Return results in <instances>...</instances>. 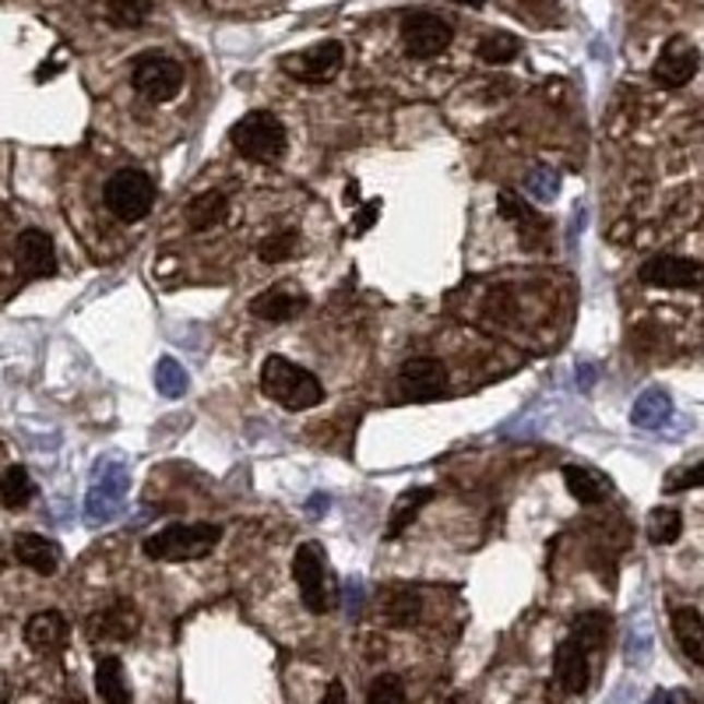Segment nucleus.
<instances>
[{
	"label": "nucleus",
	"mask_w": 704,
	"mask_h": 704,
	"mask_svg": "<svg viewBox=\"0 0 704 704\" xmlns=\"http://www.w3.org/2000/svg\"><path fill=\"white\" fill-rule=\"evenodd\" d=\"M553 677L563 694H585L588 691V652L574 637H563L553 655Z\"/></svg>",
	"instance_id": "4468645a"
},
{
	"label": "nucleus",
	"mask_w": 704,
	"mask_h": 704,
	"mask_svg": "<svg viewBox=\"0 0 704 704\" xmlns=\"http://www.w3.org/2000/svg\"><path fill=\"white\" fill-rule=\"evenodd\" d=\"M96 691L106 704H131V687L117 655H103L96 666Z\"/></svg>",
	"instance_id": "5701e85b"
},
{
	"label": "nucleus",
	"mask_w": 704,
	"mask_h": 704,
	"mask_svg": "<svg viewBox=\"0 0 704 704\" xmlns=\"http://www.w3.org/2000/svg\"><path fill=\"white\" fill-rule=\"evenodd\" d=\"M451 39H455V28H451L441 14H430V11H413L402 19V43L409 57L419 60H430V57H441Z\"/></svg>",
	"instance_id": "1a4fd4ad"
},
{
	"label": "nucleus",
	"mask_w": 704,
	"mask_h": 704,
	"mask_svg": "<svg viewBox=\"0 0 704 704\" xmlns=\"http://www.w3.org/2000/svg\"><path fill=\"white\" fill-rule=\"evenodd\" d=\"M293 577L300 588V599L314 617L327 613V568L321 542H300L293 553Z\"/></svg>",
	"instance_id": "0eeeda50"
},
{
	"label": "nucleus",
	"mask_w": 704,
	"mask_h": 704,
	"mask_svg": "<svg viewBox=\"0 0 704 704\" xmlns=\"http://www.w3.org/2000/svg\"><path fill=\"white\" fill-rule=\"evenodd\" d=\"M131 85L138 96H145L148 103H169V99H177L183 88V68L174 57L141 53L131 64Z\"/></svg>",
	"instance_id": "39448f33"
},
{
	"label": "nucleus",
	"mask_w": 704,
	"mask_h": 704,
	"mask_svg": "<svg viewBox=\"0 0 704 704\" xmlns=\"http://www.w3.org/2000/svg\"><path fill=\"white\" fill-rule=\"evenodd\" d=\"M563 487L577 504H602L613 493V479L592 465H568L563 468Z\"/></svg>",
	"instance_id": "dca6fc26"
},
{
	"label": "nucleus",
	"mask_w": 704,
	"mask_h": 704,
	"mask_svg": "<svg viewBox=\"0 0 704 704\" xmlns=\"http://www.w3.org/2000/svg\"><path fill=\"white\" fill-rule=\"evenodd\" d=\"M155 387H159V395H166V398H183L187 387H191V378H187V370L174 356H163L159 367H155Z\"/></svg>",
	"instance_id": "2f4dec72"
},
{
	"label": "nucleus",
	"mask_w": 704,
	"mask_h": 704,
	"mask_svg": "<svg viewBox=\"0 0 704 704\" xmlns=\"http://www.w3.org/2000/svg\"><path fill=\"white\" fill-rule=\"evenodd\" d=\"M321 704H349L346 687H342V680H332V683H327V691H324Z\"/></svg>",
	"instance_id": "ea45409f"
},
{
	"label": "nucleus",
	"mask_w": 704,
	"mask_h": 704,
	"mask_svg": "<svg viewBox=\"0 0 704 704\" xmlns=\"http://www.w3.org/2000/svg\"><path fill=\"white\" fill-rule=\"evenodd\" d=\"M25 645L36 648L43 655H53L68 645V620L57 613V609H46V613H36L33 620L25 623Z\"/></svg>",
	"instance_id": "a211bd4d"
},
{
	"label": "nucleus",
	"mask_w": 704,
	"mask_h": 704,
	"mask_svg": "<svg viewBox=\"0 0 704 704\" xmlns=\"http://www.w3.org/2000/svg\"><path fill=\"white\" fill-rule=\"evenodd\" d=\"M571 637L582 645L585 652H596L606 645L609 637V617L599 613V609H592V613H582L574 623H571Z\"/></svg>",
	"instance_id": "c756f323"
},
{
	"label": "nucleus",
	"mask_w": 704,
	"mask_h": 704,
	"mask_svg": "<svg viewBox=\"0 0 704 704\" xmlns=\"http://www.w3.org/2000/svg\"><path fill=\"white\" fill-rule=\"evenodd\" d=\"M419 609H422L419 596H416L413 588H405V585L391 588L387 596H384V617L395 623V628H409V623H416L419 620Z\"/></svg>",
	"instance_id": "c85d7f7f"
},
{
	"label": "nucleus",
	"mask_w": 704,
	"mask_h": 704,
	"mask_svg": "<svg viewBox=\"0 0 704 704\" xmlns=\"http://www.w3.org/2000/svg\"><path fill=\"white\" fill-rule=\"evenodd\" d=\"M497 205H500V212H504V218L508 223H514L522 229V237L525 240H539L546 229H550V223L536 212V208H528L522 198H514L511 191H500V198H497Z\"/></svg>",
	"instance_id": "b1692460"
},
{
	"label": "nucleus",
	"mask_w": 704,
	"mask_h": 704,
	"mask_svg": "<svg viewBox=\"0 0 704 704\" xmlns=\"http://www.w3.org/2000/svg\"><path fill=\"white\" fill-rule=\"evenodd\" d=\"M278 64L300 85H327L342 71V64H346V50H342V43L324 39V43L307 46L300 53H286Z\"/></svg>",
	"instance_id": "423d86ee"
},
{
	"label": "nucleus",
	"mask_w": 704,
	"mask_h": 704,
	"mask_svg": "<svg viewBox=\"0 0 704 704\" xmlns=\"http://www.w3.org/2000/svg\"><path fill=\"white\" fill-rule=\"evenodd\" d=\"M33 497H36V482L28 476V468L11 465L8 473L0 476V504L8 511H22Z\"/></svg>",
	"instance_id": "a878e982"
},
{
	"label": "nucleus",
	"mask_w": 704,
	"mask_h": 704,
	"mask_svg": "<svg viewBox=\"0 0 704 704\" xmlns=\"http://www.w3.org/2000/svg\"><path fill=\"white\" fill-rule=\"evenodd\" d=\"M652 648H655L652 623L645 617H634L628 628V641H623V659H628V666L641 669L652 663Z\"/></svg>",
	"instance_id": "cd10ccee"
},
{
	"label": "nucleus",
	"mask_w": 704,
	"mask_h": 704,
	"mask_svg": "<svg viewBox=\"0 0 704 704\" xmlns=\"http://www.w3.org/2000/svg\"><path fill=\"white\" fill-rule=\"evenodd\" d=\"M148 11H152L148 0H109V8H106L109 22L117 28H138L148 19Z\"/></svg>",
	"instance_id": "f704fd0d"
},
{
	"label": "nucleus",
	"mask_w": 704,
	"mask_h": 704,
	"mask_svg": "<svg viewBox=\"0 0 704 704\" xmlns=\"http://www.w3.org/2000/svg\"><path fill=\"white\" fill-rule=\"evenodd\" d=\"M303 307H307L303 296H293L286 289H264V293L254 296V300H250V314L261 318V321L282 324V321H293Z\"/></svg>",
	"instance_id": "412c9836"
},
{
	"label": "nucleus",
	"mask_w": 704,
	"mask_h": 704,
	"mask_svg": "<svg viewBox=\"0 0 704 704\" xmlns=\"http://www.w3.org/2000/svg\"><path fill=\"white\" fill-rule=\"evenodd\" d=\"M218 539H223V528L212 522H194V525H166L155 536L145 539V557L152 560H169V563H183V560H201L208 557Z\"/></svg>",
	"instance_id": "f03ea898"
},
{
	"label": "nucleus",
	"mask_w": 704,
	"mask_h": 704,
	"mask_svg": "<svg viewBox=\"0 0 704 704\" xmlns=\"http://www.w3.org/2000/svg\"><path fill=\"white\" fill-rule=\"evenodd\" d=\"M138 623L141 620H138L134 602L120 599L88 620V637L92 641H131L138 634Z\"/></svg>",
	"instance_id": "2eb2a0df"
},
{
	"label": "nucleus",
	"mask_w": 704,
	"mask_h": 704,
	"mask_svg": "<svg viewBox=\"0 0 704 704\" xmlns=\"http://www.w3.org/2000/svg\"><path fill=\"white\" fill-rule=\"evenodd\" d=\"M296 247H300V237H296L293 229H282V232H272V237H264L258 243V254H261V261H269V264H282V261H289L296 254Z\"/></svg>",
	"instance_id": "72a5a7b5"
},
{
	"label": "nucleus",
	"mask_w": 704,
	"mask_h": 704,
	"mask_svg": "<svg viewBox=\"0 0 704 704\" xmlns=\"http://www.w3.org/2000/svg\"><path fill=\"white\" fill-rule=\"evenodd\" d=\"M367 704H409V697H405V683L395 677V672H384V677L370 683Z\"/></svg>",
	"instance_id": "c9c22d12"
},
{
	"label": "nucleus",
	"mask_w": 704,
	"mask_h": 704,
	"mask_svg": "<svg viewBox=\"0 0 704 704\" xmlns=\"http://www.w3.org/2000/svg\"><path fill=\"white\" fill-rule=\"evenodd\" d=\"M697 64H701L697 46L691 39L677 36V39H669L663 46V53H659V60H655V68H652V77L663 88H683L697 74Z\"/></svg>",
	"instance_id": "f8f14e48"
},
{
	"label": "nucleus",
	"mask_w": 704,
	"mask_h": 704,
	"mask_svg": "<svg viewBox=\"0 0 704 704\" xmlns=\"http://www.w3.org/2000/svg\"><path fill=\"white\" fill-rule=\"evenodd\" d=\"M14 560L25 563L28 571L36 574H53L60 568V546L46 536H36V532H22V536H14Z\"/></svg>",
	"instance_id": "f3484780"
},
{
	"label": "nucleus",
	"mask_w": 704,
	"mask_h": 704,
	"mask_svg": "<svg viewBox=\"0 0 704 704\" xmlns=\"http://www.w3.org/2000/svg\"><path fill=\"white\" fill-rule=\"evenodd\" d=\"M451 4H462V8H482L487 0H451Z\"/></svg>",
	"instance_id": "79ce46f5"
},
{
	"label": "nucleus",
	"mask_w": 704,
	"mask_h": 704,
	"mask_svg": "<svg viewBox=\"0 0 704 704\" xmlns=\"http://www.w3.org/2000/svg\"><path fill=\"white\" fill-rule=\"evenodd\" d=\"M359 606H363V585H359L356 577H349L346 582V617L349 620L359 617Z\"/></svg>",
	"instance_id": "4c0bfd02"
},
{
	"label": "nucleus",
	"mask_w": 704,
	"mask_h": 704,
	"mask_svg": "<svg viewBox=\"0 0 704 704\" xmlns=\"http://www.w3.org/2000/svg\"><path fill=\"white\" fill-rule=\"evenodd\" d=\"M229 215V198L223 191H205L198 194L191 205L183 208V218H187V229L191 232H208L215 226H223Z\"/></svg>",
	"instance_id": "aec40b11"
},
{
	"label": "nucleus",
	"mask_w": 704,
	"mask_h": 704,
	"mask_svg": "<svg viewBox=\"0 0 704 704\" xmlns=\"http://www.w3.org/2000/svg\"><path fill=\"white\" fill-rule=\"evenodd\" d=\"M648 704H677V697H672L669 691H655V694L648 697Z\"/></svg>",
	"instance_id": "a19ab883"
},
{
	"label": "nucleus",
	"mask_w": 704,
	"mask_h": 704,
	"mask_svg": "<svg viewBox=\"0 0 704 704\" xmlns=\"http://www.w3.org/2000/svg\"><path fill=\"white\" fill-rule=\"evenodd\" d=\"M232 148L250 163H275L286 155V128L269 109H250L229 131Z\"/></svg>",
	"instance_id": "7ed1b4c3"
},
{
	"label": "nucleus",
	"mask_w": 704,
	"mask_h": 704,
	"mask_svg": "<svg viewBox=\"0 0 704 704\" xmlns=\"http://www.w3.org/2000/svg\"><path fill=\"white\" fill-rule=\"evenodd\" d=\"M666 493H683V490H697L704 487V462H694V465H683L677 473L666 476Z\"/></svg>",
	"instance_id": "e433bc0d"
},
{
	"label": "nucleus",
	"mask_w": 704,
	"mask_h": 704,
	"mask_svg": "<svg viewBox=\"0 0 704 704\" xmlns=\"http://www.w3.org/2000/svg\"><path fill=\"white\" fill-rule=\"evenodd\" d=\"M683 532V514L677 508H655L648 514V539L655 546H669L677 542Z\"/></svg>",
	"instance_id": "7c9ffc66"
},
{
	"label": "nucleus",
	"mask_w": 704,
	"mask_h": 704,
	"mask_svg": "<svg viewBox=\"0 0 704 704\" xmlns=\"http://www.w3.org/2000/svg\"><path fill=\"white\" fill-rule=\"evenodd\" d=\"M378 212H381V201H370V205L359 212V223H353V229L356 232H367L373 223H378Z\"/></svg>",
	"instance_id": "58836bf2"
},
{
	"label": "nucleus",
	"mask_w": 704,
	"mask_h": 704,
	"mask_svg": "<svg viewBox=\"0 0 704 704\" xmlns=\"http://www.w3.org/2000/svg\"><path fill=\"white\" fill-rule=\"evenodd\" d=\"M669 416H672V398L663 387H648L645 395H637L631 409V422L637 430H663Z\"/></svg>",
	"instance_id": "4be33fe9"
},
{
	"label": "nucleus",
	"mask_w": 704,
	"mask_h": 704,
	"mask_svg": "<svg viewBox=\"0 0 704 704\" xmlns=\"http://www.w3.org/2000/svg\"><path fill=\"white\" fill-rule=\"evenodd\" d=\"M131 493V476H128V468H123L120 462L114 465H99V476L96 482L88 487V497H85V514H88V522H114L120 508H123V500H128Z\"/></svg>",
	"instance_id": "6e6552de"
},
{
	"label": "nucleus",
	"mask_w": 704,
	"mask_h": 704,
	"mask_svg": "<svg viewBox=\"0 0 704 704\" xmlns=\"http://www.w3.org/2000/svg\"><path fill=\"white\" fill-rule=\"evenodd\" d=\"M476 53H479L482 64H490V68H504V64H511V60L522 53V39H518V36H511V33H490V36H482V39H479Z\"/></svg>",
	"instance_id": "bb28decb"
},
{
	"label": "nucleus",
	"mask_w": 704,
	"mask_h": 704,
	"mask_svg": "<svg viewBox=\"0 0 704 704\" xmlns=\"http://www.w3.org/2000/svg\"><path fill=\"white\" fill-rule=\"evenodd\" d=\"M430 497H433V490H427V487L405 490V493L395 500V508H391V514H387V528H384V536H387V539H398L402 532L416 522V514L430 504Z\"/></svg>",
	"instance_id": "393cba45"
},
{
	"label": "nucleus",
	"mask_w": 704,
	"mask_h": 704,
	"mask_svg": "<svg viewBox=\"0 0 704 704\" xmlns=\"http://www.w3.org/2000/svg\"><path fill=\"white\" fill-rule=\"evenodd\" d=\"M672 637L694 666H704V617L694 606L672 609Z\"/></svg>",
	"instance_id": "6ab92c4d"
},
{
	"label": "nucleus",
	"mask_w": 704,
	"mask_h": 704,
	"mask_svg": "<svg viewBox=\"0 0 704 704\" xmlns=\"http://www.w3.org/2000/svg\"><path fill=\"white\" fill-rule=\"evenodd\" d=\"M525 191L532 201H539V205H546V201H557L560 194V174L550 166H536L532 174L525 177Z\"/></svg>",
	"instance_id": "473e14b6"
},
{
	"label": "nucleus",
	"mask_w": 704,
	"mask_h": 704,
	"mask_svg": "<svg viewBox=\"0 0 704 704\" xmlns=\"http://www.w3.org/2000/svg\"><path fill=\"white\" fill-rule=\"evenodd\" d=\"M395 387H398V398H405V402H433L444 395L448 370L441 359H433V356H413L402 363Z\"/></svg>",
	"instance_id": "9d476101"
},
{
	"label": "nucleus",
	"mask_w": 704,
	"mask_h": 704,
	"mask_svg": "<svg viewBox=\"0 0 704 704\" xmlns=\"http://www.w3.org/2000/svg\"><path fill=\"white\" fill-rule=\"evenodd\" d=\"M641 282L659 289H701L704 286V264L677 254H659L641 264Z\"/></svg>",
	"instance_id": "9b49d317"
},
{
	"label": "nucleus",
	"mask_w": 704,
	"mask_h": 704,
	"mask_svg": "<svg viewBox=\"0 0 704 704\" xmlns=\"http://www.w3.org/2000/svg\"><path fill=\"white\" fill-rule=\"evenodd\" d=\"M103 201L120 223H141L155 205V183L141 169H117L103 187Z\"/></svg>",
	"instance_id": "20e7f679"
},
{
	"label": "nucleus",
	"mask_w": 704,
	"mask_h": 704,
	"mask_svg": "<svg viewBox=\"0 0 704 704\" xmlns=\"http://www.w3.org/2000/svg\"><path fill=\"white\" fill-rule=\"evenodd\" d=\"M261 391L289 413L314 409L324 402V384L286 356H269L261 363Z\"/></svg>",
	"instance_id": "f257e3e1"
},
{
	"label": "nucleus",
	"mask_w": 704,
	"mask_h": 704,
	"mask_svg": "<svg viewBox=\"0 0 704 704\" xmlns=\"http://www.w3.org/2000/svg\"><path fill=\"white\" fill-rule=\"evenodd\" d=\"M14 264L25 278H50L57 275V247L43 229H25L14 240Z\"/></svg>",
	"instance_id": "ddd939ff"
}]
</instances>
